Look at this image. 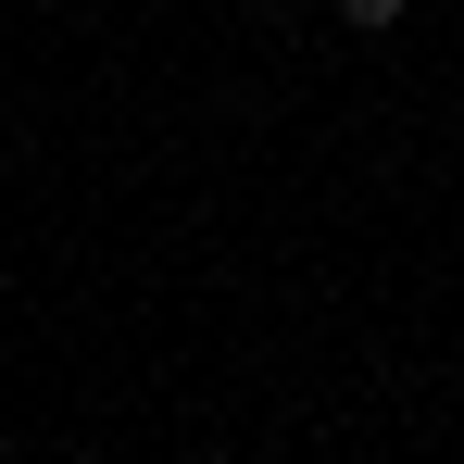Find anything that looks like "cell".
<instances>
[{
    "mask_svg": "<svg viewBox=\"0 0 464 464\" xmlns=\"http://www.w3.org/2000/svg\"><path fill=\"white\" fill-rule=\"evenodd\" d=\"M401 13H414V0H339V25H352V38H389Z\"/></svg>",
    "mask_w": 464,
    "mask_h": 464,
    "instance_id": "1",
    "label": "cell"
}]
</instances>
